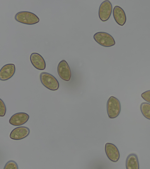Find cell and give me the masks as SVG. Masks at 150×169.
Listing matches in <instances>:
<instances>
[{"instance_id":"cell-1","label":"cell","mask_w":150,"mask_h":169,"mask_svg":"<svg viewBox=\"0 0 150 169\" xmlns=\"http://www.w3.org/2000/svg\"><path fill=\"white\" fill-rule=\"evenodd\" d=\"M121 107L119 100L115 97L111 96L108 100L107 103V110L109 117L114 119L120 114Z\"/></svg>"},{"instance_id":"cell-2","label":"cell","mask_w":150,"mask_h":169,"mask_svg":"<svg viewBox=\"0 0 150 169\" xmlns=\"http://www.w3.org/2000/svg\"><path fill=\"white\" fill-rule=\"evenodd\" d=\"M15 18L19 22L27 25L34 24L40 21L39 18L35 14L27 11L17 13L15 16Z\"/></svg>"},{"instance_id":"cell-3","label":"cell","mask_w":150,"mask_h":169,"mask_svg":"<svg viewBox=\"0 0 150 169\" xmlns=\"http://www.w3.org/2000/svg\"><path fill=\"white\" fill-rule=\"evenodd\" d=\"M40 79L42 84L48 89L52 91L58 89L59 82L52 75L46 72H42L40 75Z\"/></svg>"},{"instance_id":"cell-4","label":"cell","mask_w":150,"mask_h":169,"mask_svg":"<svg viewBox=\"0 0 150 169\" xmlns=\"http://www.w3.org/2000/svg\"><path fill=\"white\" fill-rule=\"evenodd\" d=\"M93 38L97 43L105 47H111L115 44L113 38L110 34L106 32H97L94 34Z\"/></svg>"},{"instance_id":"cell-5","label":"cell","mask_w":150,"mask_h":169,"mask_svg":"<svg viewBox=\"0 0 150 169\" xmlns=\"http://www.w3.org/2000/svg\"><path fill=\"white\" fill-rule=\"evenodd\" d=\"M112 9L111 3L108 0L104 1L100 4L99 9L98 15L103 22L106 21L110 18Z\"/></svg>"},{"instance_id":"cell-6","label":"cell","mask_w":150,"mask_h":169,"mask_svg":"<svg viewBox=\"0 0 150 169\" xmlns=\"http://www.w3.org/2000/svg\"><path fill=\"white\" fill-rule=\"evenodd\" d=\"M57 71L59 76L62 80L66 81L70 80L71 76V71L66 60H62L59 63Z\"/></svg>"},{"instance_id":"cell-7","label":"cell","mask_w":150,"mask_h":169,"mask_svg":"<svg viewBox=\"0 0 150 169\" xmlns=\"http://www.w3.org/2000/svg\"><path fill=\"white\" fill-rule=\"evenodd\" d=\"M105 151L108 159L111 161L117 162L120 157V154L117 147L113 143H107L105 145Z\"/></svg>"},{"instance_id":"cell-8","label":"cell","mask_w":150,"mask_h":169,"mask_svg":"<svg viewBox=\"0 0 150 169\" xmlns=\"http://www.w3.org/2000/svg\"><path fill=\"white\" fill-rule=\"evenodd\" d=\"M30 133L29 128L25 126H19L14 129L11 132L10 137L15 140H20L28 136Z\"/></svg>"},{"instance_id":"cell-9","label":"cell","mask_w":150,"mask_h":169,"mask_svg":"<svg viewBox=\"0 0 150 169\" xmlns=\"http://www.w3.org/2000/svg\"><path fill=\"white\" fill-rule=\"evenodd\" d=\"M29 118V115L25 113H17L11 117L9 120V122L13 125L19 126L26 123Z\"/></svg>"},{"instance_id":"cell-10","label":"cell","mask_w":150,"mask_h":169,"mask_svg":"<svg viewBox=\"0 0 150 169\" xmlns=\"http://www.w3.org/2000/svg\"><path fill=\"white\" fill-rule=\"evenodd\" d=\"M15 65L13 64H8L4 65L0 70V79L1 80H7L11 78L15 72Z\"/></svg>"},{"instance_id":"cell-11","label":"cell","mask_w":150,"mask_h":169,"mask_svg":"<svg viewBox=\"0 0 150 169\" xmlns=\"http://www.w3.org/2000/svg\"><path fill=\"white\" fill-rule=\"evenodd\" d=\"M30 62L36 69L40 70H43L46 67L45 61L42 57L38 53H32L30 57Z\"/></svg>"},{"instance_id":"cell-12","label":"cell","mask_w":150,"mask_h":169,"mask_svg":"<svg viewBox=\"0 0 150 169\" xmlns=\"http://www.w3.org/2000/svg\"><path fill=\"white\" fill-rule=\"evenodd\" d=\"M113 17L116 22L121 26H123L126 21V16L125 11L121 7L115 6L113 10Z\"/></svg>"},{"instance_id":"cell-13","label":"cell","mask_w":150,"mask_h":169,"mask_svg":"<svg viewBox=\"0 0 150 169\" xmlns=\"http://www.w3.org/2000/svg\"><path fill=\"white\" fill-rule=\"evenodd\" d=\"M126 167L127 169H139V162L137 155L131 153L127 157L126 161Z\"/></svg>"},{"instance_id":"cell-14","label":"cell","mask_w":150,"mask_h":169,"mask_svg":"<svg viewBox=\"0 0 150 169\" xmlns=\"http://www.w3.org/2000/svg\"><path fill=\"white\" fill-rule=\"evenodd\" d=\"M140 109L143 116L146 118L150 120V104L143 102L141 104Z\"/></svg>"},{"instance_id":"cell-15","label":"cell","mask_w":150,"mask_h":169,"mask_svg":"<svg viewBox=\"0 0 150 169\" xmlns=\"http://www.w3.org/2000/svg\"><path fill=\"white\" fill-rule=\"evenodd\" d=\"M18 167L17 163L14 161L11 160L8 161L5 164L4 169H18Z\"/></svg>"},{"instance_id":"cell-16","label":"cell","mask_w":150,"mask_h":169,"mask_svg":"<svg viewBox=\"0 0 150 169\" xmlns=\"http://www.w3.org/2000/svg\"><path fill=\"white\" fill-rule=\"evenodd\" d=\"M6 111V108L5 105L1 99H0V116H5Z\"/></svg>"},{"instance_id":"cell-17","label":"cell","mask_w":150,"mask_h":169,"mask_svg":"<svg viewBox=\"0 0 150 169\" xmlns=\"http://www.w3.org/2000/svg\"><path fill=\"white\" fill-rule=\"evenodd\" d=\"M141 96L145 101L150 103V90L143 92L141 94Z\"/></svg>"}]
</instances>
